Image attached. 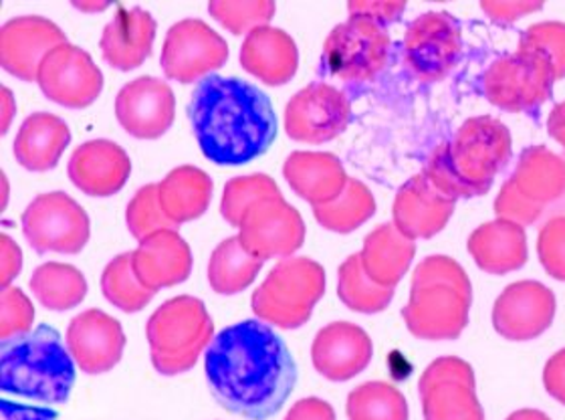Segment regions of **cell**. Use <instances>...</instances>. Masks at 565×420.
Instances as JSON below:
<instances>
[{
	"label": "cell",
	"instance_id": "d6a6232c",
	"mask_svg": "<svg viewBox=\"0 0 565 420\" xmlns=\"http://www.w3.org/2000/svg\"><path fill=\"white\" fill-rule=\"evenodd\" d=\"M265 261L253 258L238 237H228L212 251L209 283L218 295H236L253 285Z\"/></svg>",
	"mask_w": 565,
	"mask_h": 420
},
{
	"label": "cell",
	"instance_id": "ffe728a7",
	"mask_svg": "<svg viewBox=\"0 0 565 420\" xmlns=\"http://www.w3.org/2000/svg\"><path fill=\"white\" fill-rule=\"evenodd\" d=\"M65 344L82 372L106 374L121 360L126 334L116 317L102 309H87L71 319Z\"/></svg>",
	"mask_w": 565,
	"mask_h": 420
},
{
	"label": "cell",
	"instance_id": "cb8c5ba5",
	"mask_svg": "<svg viewBox=\"0 0 565 420\" xmlns=\"http://www.w3.org/2000/svg\"><path fill=\"white\" fill-rule=\"evenodd\" d=\"M131 265L143 287L160 292L189 280L192 251L177 229H164L140 241L131 253Z\"/></svg>",
	"mask_w": 565,
	"mask_h": 420
},
{
	"label": "cell",
	"instance_id": "b9f144b4",
	"mask_svg": "<svg viewBox=\"0 0 565 420\" xmlns=\"http://www.w3.org/2000/svg\"><path fill=\"white\" fill-rule=\"evenodd\" d=\"M126 222L130 233L143 241L150 234L164 231V229H178L174 222L170 221L160 204V195H158V185H146L141 187L126 210Z\"/></svg>",
	"mask_w": 565,
	"mask_h": 420
},
{
	"label": "cell",
	"instance_id": "ab89813d",
	"mask_svg": "<svg viewBox=\"0 0 565 420\" xmlns=\"http://www.w3.org/2000/svg\"><path fill=\"white\" fill-rule=\"evenodd\" d=\"M281 192L277 182L269 175L236 176L226 182L223 200H221V214L231 227H236L243 221L245 212L250 204L269 195Z\"/></svg>",
	"mask_w": 565,
	"mask_h": 420
},
{
	"label": "cell",
	"instance_id": "f5cc1de1",
	"mask_svg": "<svg viewBox=\"0 0 565 420\" xmlns=\"http://www.w3.org/2000/svg\"><path fill=\"white\" fill-rule=\"evenodd\" d=\"M2 107H4V117H2V134H7L9 124H11L12 114L17 112L14 102H12L11 90H9V87H2Z\"/></svg>",
	"mask_w": 565,
	"mask_h": 420
},
{
	"label": "cell",
	"instance_id": "4dcf8cb0",
	"mask_svg": "<svg viewBox=\"0 0 565 420\" xmlns=\"http://www.w3.org/2000/svg\"><path fill=\"white\" fill-rule=\"evenodd\" d=\"M511 182L525 199L545 209L565 195V160L545 146H530L519 156Z\"/></svg>",
	"mask_w": 565,
	"mask_h": 420
},
{
	"label": "cell",
	"instance_id": "4fadbf2b",
	"mask_svg": "<svg viewBox=\"0 0 565 420\" xmlns=\"http://www.w3.org/2000/svg\"><path fill=\"white\" fill-rule=\"evenodd\" d=\"M228 59V45L211 24L184 19L172 24L162 48V70L168 80L194 83L221 70Z\"/></svg>",
	"mask_w": 565,
	"mask_h": 420
},
{
	"label": "cell",
	"instance_id": "2e32d148",
	"mask_svg": "<svg viewBox=\"0 0 565 420\" xmlns=\"http://www.w3.org/2000/svg\"><path fill=\"white\" fill-rule=\"evenodd\" d=\"M36 83L51 102L82 109L102 95L104 73L87 51L67 41L53 49L41 63Z\"/></svg>",
	"mask_w": 565,
	"mask_h": 420
},
{
	"label": "cell",
	"instance_id": "277c9868",
	"mask_svg": "<svg viewBox=\"0 0 565 420\" xmlns=\"http://www.w3.org/2000/svg\"><path fill=\"white\" fill-rule=\"evenodd\" d=\"M73 385L75 360L55 327L39 326L0 342V390L4 398L24 400L14 407L35 402L36 410L57 414L55 409L67 405Z\"/></svg>",
	"mask_w": 565,
	"mask_h": 420
},
{
	"label": "cell",
	"instance_id": "83f0119b",
	"mask_svg": "<svg viewBox=\"0 0 565 420\" xmlns=\"http://www.w3.org/2000/svg\"><path fill=\"white\" fill-rule=\"evenodd\" d=\"M467 249L477 267L491 275H507L527 263V234L518 222L494 219L477 227Z\"/></svg>",
	"mask_w": 565,
	"mask_h": 420
},
{
	"label": "cell",
	"instance_id": "7a4b0ae2",
	"mask_svg": "<svg viewBox=\"0 0 565 420\" xmlns=\"http://www.w3.org/2000/svg\"><path fill=\"white\" fill-rule=\"evenodd\" d=\"M189 117L202 154L216 166L250 162L277 136L271 99L238 77H204L190 97Z\"/></svg>",
	"mask_w": 565,
	"mask_h": 420
},
{
	"label": "cell",
	"instance_id": "4316f807",
	"mask_svg": "<svg viewBox=\"0 0 565 420\" xmlns=\"http://www.w3.org/2000/svg\"><path fill=\"white\" fill-rule=\"evenodd\" d=\"M282 176L295 195L311 207L338 199L350 180L342 160L331 153H294L285 160Z\"/></svg>",
	"mask_w": 565,
	"mask_h": 420
},
{
	"label": "cell",
	"instance_id": "836d02e7",
	"mask_svg": "<svg viewBox=\"0 0 565 420\" xmlns=\"http://www.w3.org/2000/svg\"><path fill=\"white\" fill-rule=\"evenodd\" d=\"M31 292L51 312H67L82 304L87 295V281L77 267L49 261L35 269L29 281Z\"/></svg>",
	"mask_w": 565,
	"mask_h": 420
},
{
	"label": "cell",
	"instance_id": "c3c4849f",
	"mask_svg": "<svg viewBox=\"0 0 565 420\" xmlns=\"http://www.w3.org/2000/svg\"><path fill=\"white\" fill-rule=\"evenodd\" d=\"M0 285L7 290L23 269V251L9 234H0Z\"/></svg>",
	"mask_w": 565,
	"mask_h": 420
},
{
	"label": "cell",
	"instance_id": "3957f363",
	"mask_svg": "<svg viewBox=\"0 0 565 420\" xmlns=\"http://www.w3.org/2000/svg\"><path fill=\"white\" fill-rule=\"evenodd\" d=\"M513 154L511 132L501 119H467L450 141L438 144L424 164L430 185L452 200L483 197Z\"/></svg>",
	"mask_w": 565,
	"mask_h": 420
},
{
	"label": "cell",
	"instance_id": "74e56055",
	"mask_svg": "<svg viewBox=\"0 0 565 420\" xmlns=\"http://www.w3.org/2000/svg\"><path fill=\"white\" fill-rule=\"evenodd\" d=\"M102 292L106 295L107 302L116 305L126 314L141 312L146 305L153 300L156 292L141 285L134 265H131V253H121L114 261L107 263L102 275Z\"/></svg>",
	"mask_w": 565,
	"mask_h": 420
},
{
	"label": "cell",
	"instance_id": "f6af8a7d",
	"mask_svg": "<svg viewBox=\"0 0 565 420\" xmlns=\"http://www.w3.org/2000/svg\"><path fill=\"white\" fill-rule=\"evenodd\" d=\"M542 214L543 207L525 199L511 182V178L501 187L494 199V217L501 221L518 222L521 227H527L540 221Z\"/></svg>",
	"mask_w": 565,
	"mask_h": 420
},
{
	"label": "cell",
	"instance_id": "ba28073f",
	"mask_svg": "<svg viewBox=\"0 0 565 420\" xmlns=\"http://www.w3.org/2000/svg\"><path fill=\"white\" fill-rule=\"evenodd\" d=\"M554 67L545 59L515 51L494 59L484 71V97L505 112H527L545 104L554 94Z\"/></svg>",
	"mask_w": 565,
	"mask_h": 420
},
{
	"label": "cell",
	"instance_id": "e575fe53",
	"mask_svg": "<svg viewBox=\"0 0 565 420\" xmlns=\"http://www.w3.org/2000/svg\"><path fill=\"white\" fill-rule=\"evenodd\" d=\"M376 214V199L362 180L350 178L342 195L328 204L313 207L316 221L331 233L348 234Z\"/></svg>",
	"mask_w": 565,
	"mask_h": 420
},
{
	"label": "cell",
	"instance_id": "1f68e13d",
	"mask_svg": "<svg viewBox=\"0 0 565 420\" xmlns=\"http://www.w3.org/2000/svg\"><path fill=\"white\" fill-rule=\"evenodd\" d=\"M212 190L211 176L196 166H178L158 185L162 210L177 227L201 219L211 207Z\"/></svg>",
	"mask_w": 565,
	"mask_h": 420
},
{
	"label": "cell",
	"instance_id": "11a10c76",
	"mask_svg": "<svg viewBox=\"0 0 565 420\" xmlns=\"http://www.w3.org/2000/svg\"><path fill=\"white\" fill-rule=\"evenodd\" d=\"M73 7L79 9V11H106L109 2H92V4H87V2H73Z\"/></svg>",
	"mask_w": 565,
	"mask_h": 420
},
{
	"label": "cell",
	"instance_id": "7dc6e473",
	"mask_svg": "<svg viewBox=\"0 0 565 420\" xmlns=\"http://www.w3.org/2000/svg\"><path fill=\"white\" fill-rule=\"evenodd\" d=\"M489 19L494 23H515L521 17L530 14V12L542 11V2H515V0H483L481 2Z\"/></svg>",
	"mask_w": 565,
	"mask_h": 420
},
{
	"label": "cell",
	"instance_id": "d6986e66",
	"mask_svg": "<svg viewBox=\"0 0 565 420\" xmlns=\"http://www.w3.org/2000/svg\"><path fill=\"white\" fill-rule=\"evenodd\" d=\"M63 43L67 36L53 21L36 14L17 17L0 27V65L12 77L36 82L41 63Z\"/></svg>",
	"mask_w": 565,
	"mask_h": 420
},
{
	"label": "cell",
	"instance_id": "681fc988",
	"mask_svg": "<svg viewBox=\"0 0 565 420\" xmlns=\"http://www.w3.org/2000/svg\"><path fill=\"white\" fill-rule=\"evenodd\" d=\"M543 385L550 397L565 407V348L555 351L543 368Z\"/></svg>",
	"mask_w": 565,
	"mask_h": 420
},
{
	"label": "cell",
	"instance_id": "e0dca14e",
	"mask_svg": "<svg viewBox=\"0 0 565 420\" xmlns=\"http://www.w3.org/2000/svg\"><path fill=\"white\" fill-rule=\"evenodd\" d=\"M554 317V292L540 281L511 283L494 300V332L509 342L540 338L552 327Z\"/></svg>",
	"mask_w": 565,
	"mask_h": 420
},
{
	"label": "cell",
	"instance_id": "30bf717a",
	"mask_svg": "<svg viewBox=\"0 0 565 420\" xmlns=\"http://www.w3.org/2000/svg\"><path fill=\"white\" fill-rule=\"evenodd\" d=\"M390 36L382 24L364 17H350L333 27L323 45V65L343 82H367L388 61Z\"/></svg>",
	"mask_w": 565,
	"mask_h": 420
},
{
	"label": "cell",
	"instance_id": "7bdbcfd3",
	"mask_svg": "<svg viewBox=\"0 0 565 420\" xmlns=\"http://www.w3.org/2000/svg\"><path fill=\"white\" fill-rule=\"evenodd\" d=\"M35 307L19 287L0 293V342L23 336L33 329Z\"/></svg>",
	"mask_w": 565,
	"mask_h": 420
},
{
	"label": "cell",
	"instance_id": "f35d334b",
	"mask_svg": "<svg viewBox=\"0 0 565 420\" xmlns=\"http://www.w3.org/2000/svg\"><path fill=\"white\" fill-rule=\"evenodd\" d=\"M209 12L233 35H248L250 31L269 24L277 12V4L271 0H212Z\"/></svg>",
	"mask_w": 565,
	"mask_h": 420
},
{
	"label": "cell",
	"instance_id": "44dd1931",
	"mask_svg": "<svg viewBox=\"0 0 565 420\" xmlns=\"http://www.w3.org/2000/svg\"><path fill=\"white\" fill-rule=\"evenodd\" d=\"M374 346L367 332L350 322H333L321 327L311 346V360L331 382L352 380L372 363Z\"/></svg>",
	"mask_w": 565,
	"mask_h": 420
},
{
	"label": "cell",
	"instance_id": "5b68a950",
	"mask_svg": "<svg viewBox=\"0 0 565 420\" xmlns=\"http://www.w3.org/2000/svg\"><path fill=\"white\" fill-rule=\"evenodd\" d=\"M471 304V280L462 265L447 255H430L414 269L402 317L414 338L457 339L469 326Z\"/></svg>",
	"mask_w": 565,
	"mask_h": 420
},
{
	"label": "cell",
	"instance_id": "d4e9b609",
	"mask_svg": "<svg viewBox=\"0 0 565 420\" xmlns=\"http://www.w3.org/2000/svg\"><path fill=\"white\" fill-rule=\"evenodd\" d=\"M153 39L156 21L150 12L141 7H119L102 33L99 49L111 67L130 71L152 55Z\"/></svg>",
	"mask_w": 565,
	"mask_h": 420
},
{
	"label": "cell",
	"instance_id": "8992f818",
	"mask_svg": "<svg viewBox=\"0 0 565 420\" xmlns=\"http://www.w3.org/2000/svg\"><path fill=\"white\" fill-rule=\"evenodd\" d=\"M153 368L164 376L189 372L214 339V324L199 297L178 295L160 305L146 326Z\"/></svg>",
	"mask_w": 565,
	"mask_h": 420
},
{
	"label": "cell",
	"instance_id": "816d5d0a",
	"mask_svg": "<svg viewBox=\"0 0 565 420\" xmlns=\"http://www.w3.org/2000/svg\"><path fill=\"white\" fill-rule=\"evenodd\" d=\"M547 134L565 148V102L555 105L547 117Z\"/></svg>",
	"mask_w": 565,
	"mask_h": 420
},
{
	"label": "cell",
	"instance_id": "603a6c76",
	"mask_svg": "<svg viewBox=\"0 0 565 420\" xmlns=\"http://www.w3.org/2000/svg\"><path fill=\"white\" fill-rule=\"evenodd\" d=\"M70 178L75 187L89 197H114L126 187L131 175L128 153L111 140H89L70 158Z\"/></svg>",
	"mask_w": 565,
	"mask_h": 420
},
{
	"label": "cell",
	"instance_id": "8fae6325",
	"mask_svg": "<svg viewBox=\"0 0 565 420\" xmlns=\"http://www.w3.org/2000/svg\"><path fill=\"white\" fill-rule=\"evenodd\" d=\"M236 237L260 261L294 258L306 243V222L299 210L277 192L248 207Z\"/></svg>",
	"mask_w": 565,
	"mask_h": 420
},
{
	"label": "cell",
	"instance_id": "f1b7e54d",
	"mask_svg": "<svg viewBox=\"0 0 565 420\" xmlns=\"http://www.w3.org/2000/svg\"><path fill=\"white\" fill-rule=\"evenodd\" d=\"M70 126L61 117L36 112L26 117L14 138V158L31 172H47L60 164L70 146Z\"/></svg>",
	"mask_w": 565,
	"mask_h": 420
},
{
	"label": "cell",
	"instance_id": "ee69618b",
	"mask_svg": "<svg viewBox=\"0 0 565 420\" xmlns=\"http://www.w3.org/2000/svg\"><path fill=\"white\" fill-rule=\"evenodd\" d=\"M537 255L550 277L565 281V217L545 222L537 237Z\"/></svg>",
	"mask_w": 565,
	"mask_h": 420
},
{
	"label": "cell",
	"instance_id": "7c38bea8",
	"mask_svg": "<svg viewBox=\"0 0 565 420\" xmlns=\"http://www.w3.org/2000/svg\"><path fill=\"white\" fill-rule=\"evenodd\" d=\"M418 395L424 420H484L472 366L457 356H443L428 364Z\"/></svg>",
	"mask_w": 565,
	"mask_h": 420
},
{
	"label": "cell",
	"instance_id": "9a60e30c",
	"mask_svg": "<svg viewBox=\"0 0 565 420\" xmlns=\"http://www.w3.org/2000/svg\"><path fill=\"white\" fill-rule=\"evenodd\" d=\"M352 119L348 97L330 83H311L285 107V129L291 140L323 144L338 138Z\"/></svg>",
	"mask_w": 565,
	"mask_h": 420
},
{
	"label": "cell",
	"instance_id": "5bb4252c",
	"mask_svg": "<svg viewBox=\"0 0 565 420\" xmlns=\"http://www.w3.org/2000/svg\"><path fill=\"white\" fill-rule=\"evenodd\" d=\"M462 49V31L452 14L424 12L408 24L404 55L414 75L423 82H438L455 67Z\"/></svg>",
	"mask_w": 565,
	"mask_h": 420
},
{
	"label": "cell",
	"instance_id": "7402d4cb",
	"mask_svg": "<svg viewBox=\"0 0 565 420\" xmlns=\"http://www.w3.org/2000/svg\"><path fill=\"white\" fill-rule=\"evenodd\" d=\"M457 200L438 192L430 180L420 175L408 178L396 192L392 217L394 227L408 239H433L455 214Z\"/></svg>",
	"mask_w": 565,
	"mask_h": 420
},
{
	"label": "cell",
	"instance_id": "f907efd6",
	"mask_svg": "<svg viewBox=\"0 0 565 420\" xmlns=\"http://www.w3.org/2000/svg\"><path fill=\"white\" fill-rule=\"evenodd\" d=\"M285 420H335V410L321 398H301L287 412Z\"/></svg>",
	"mask_w": 565,
	"mask_h": 420
},
{
	"label": "cell",
	"instance_id": "bcb514c9",
	"mask_svg": "<svg viewBox=\"0 0 565 420\" xmlns=\"http://www.w3.org/2000/svg\"><path fill=\"white\" fill-rule=\"evenodd\" d=\"M350 17H364L374 23H394L406 11V2H386V0H372V2H350L348 4Z\"/></svg>",
	"mask_w": 565,
	"mask_h": 420
},
{
	"label": "cell",
	"instance_id": "ac0fdd59",
	"mask_svg": "<svg viewBox=\"0 0 565 420\" xmlns=\"http://www.w3.org/2000/svg\"><path fill=\"white\" fill-rule=\"evenodd\" d=\"M177 116V97L168 83L141 75L126 83L116 97L119 126L134 138L156 140L164 136Z\"/></svg>",
	"mask_w": 565,
	"mask_h": 420
},
{
	"label": "cell",
	"instance_id": "60d3db41",
	"mask_svg": "<svg viewBox=\"0 0 565 420\" xmlns=\"http://www.w3.org/2000/svg\"><path fill=\"white\" fill-rule=\"evenodd\" d=\"M519 51H530L554 67L555 80L565 77V23L543 21L527 27L519 36Z\"/></svg>",
	"mask_w": 565,
	"mask_h": 420
},
{
	"label": "cell",
	"instance_id": "6da1fadb",
	"mask_svg": "<svg viewBox=\"0 0 565 420\" xmlns=\"http://www.w3.org/2000/svg\"><path fill=\"white\" fill-rule=\"evenodd\" d=\"M204 374L216 402L248 420L271 419L297 385L291 351L260 319L238 322L214 336L204 354Z\"/></svg>",
	"mask_w": 565,
	"mask_h": 420
},
{
	"label": "cell",
	"instance_id": "f546056e",
	"mask_svg": "<svg viewBox=\"0 0 565 420\" xmlns=\"http://www.w3.org/2000/svg\"><path fill=\"white\" fill-rule=\"evenodd\" d=\"M416 255V243L394 227V222H384L372 233L365 234L364 249L360 253L367 277L382 285L392 287L404 280Z\"/></svg>",
	"mask_w": 565,
	"mask_h": 420
},
{
	"label": "cell",
	"instance_id": "8d00e7d4",
	"mask_svg": "<svg viewBox=\"0 0 565 420\" xmlns=\"http://www.w3.org/2000/svg\"><path fill=\"white\" fill-rule=\"evenodd\" d=\"M345 412L350 420H408V402L396 386L374 380L350 392Z\"/></svg>",
	"mask_w": 565,
	"mask_h": 420
},
{
	"label": "cell",
	"instance_id": "484cf974",
	"mask_svg": "<svg viewBox=\"0 0 565 420\" xmlns=\"http://www.w3.org/2000/svg\"><path fill=\"white\" fill-rule=\"evenodd\" d=\"M243 70L267 85H285L294 80L299 65V51L289 33L265 24L248 33L241 48Z\"/></svg>",
	"mask_w": 565,
	"mask_h": 420
},
{
	"label": "cell",
	"instance_id": "d590c367",
	"mask_svg": "<svg viewBox=\"0 0 565 420\" xmlns=\"http://www.w3.org/2000/svg\"><path fill=\"white\" fill-rule=\"evenodd\" d=\"M338 295L345 307L358 314H380L392 300L394 290L382 287L367 277L360 253L350 255L338 271Z\"/></svg>",
	"mask_w": 565,
	"mask_h": 420
},
{
	"label": "cell",
	"instance_id": "db71d44e",
	"mask_svg": "<svg viewBox=\"0 0 565 420\" xmlns=\"http://www.w3.org/2000/svg\"><path fill=\"white\" fill-rule=\"evenodd\" d=\"M505 420H552L542 410L521 409L515 410L513 414H509Z\"/></svg>",
	"mask_w": 565,
	"mask_h": 420
},
{
	"label": "cell",
	"instance_id": "9c48e42d",
	"mask_svg": "<svg viewBox=\"0 0 565 420\" xmlns=\"http://www.w3.org/2000/svg\"><path fill=\"white\" fill-rule=\"evenodd\" d=\"M23 233L36 253L77 255L87 245L92 224L77 200L55 190L39 195L23 212Z\"/></svg>",
	"mask_w": 565,
	"mask_h": 420
},
{
	"label": "cell",
	"instance_id": "52a82bcc",
	"mask_svg": "<svg viewBox=\"0 0 565 420\" xmlns=\"http://www.w3.org/2000/svg\"><path fill=\"white\" fill-rule=\"evenodd\" d=\"M326 293V271L309 258L281 259L253 293V314L269 326L297 329Z\"/></svg>",
	"mask_w": 565,
	"mask_h": 420
}]
</instances>
